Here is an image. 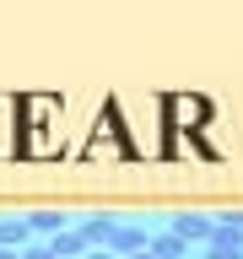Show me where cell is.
<instances>
[{
  "label": "cell",
  "mask_w": 243,
  "mask_h": 259,
  "mask_svg": "<svg viewBox=\"0 0 243 259\" xmlns=\"http://www.w3.org/2000/svg\"><path fill=\"white\" fill-rule=\"evenodd\" d=\"M0 259H16V248H0Z\"/></svg>",
  "instance_id": "obj_15"
},
{
  "label": "cell",
  "mask_w": 243,
  "mask_h": 259,
  "mask_svg": "<svg viewBox=\"0 0 243 259\" xmlns=\"http://www.w3.org/2000/svg\"><path fill=\"white\" fill-rule=\"evenodd\" d=\"M206 259H243V243H227V238H211V243H206Z\"/></svg>",
  "instance_id": "obj_12"
},
{
  "label": "cell",
  "mask_w": 243,
  "mask_h": 259,
  "mask_svg": "<svg viewBox=\"0 0 243 259\" xmlns=\"http://www.w3.org/2000/svg\"><path fill=\"white\" fill-rule=\"evenodd\" d=\"M146 238H151V227H141V222H119V227H113V238H108V254L130 259V254H141V248H146Z\"/></svg>",
  "instance_id": "obj_4"
},
{
  "label": "cell",
  "mask_w": 243,
  "mask_h": 259,
  "mask_svg": "<svg viewBox=\"0 0 243 259\" xmlns=\"http://www.w3.org/2000/svg\"><path fill=\"white\" fill-rule=\"evenodd\" d=\"M178 243H200L206 248L211 238H216V216H200V210H184V216H173V227H168Z\"/></svg>",
  "instance_id": "obj_2"
},
{
  "label": "cell",
  "mask_w": 243,
  "mask_h": 259,
  "mask_svg": "<svg viewBox=\"0 0 243 259\" xmlns=\"http://www.w3.org/2000/svg\"><path fill=\"white\" fill-rule=\"evenodd\" d=\"M119 135H125V130H119V119H113V113H103V119L92 124V141H87V157H125V146H119Z\"/></svg>",
  "instance_id": "obj_3"
},
{
  "label": "cell",
  "mask_w": 243,
  "mask_h": 259,
  "mask_svg": "<svg viewBox=\"0 0 243 259\" xmlns=\"http://www.w3.org/2000/svg\"><path fill=\"white\" fill-rule=\"evenodd\" d=\"M130 259H151V254H146V248H141V254H130Z\"/></svg>",
  "instance_id": "obj_16"
},
{
  "label": "cell",
  "mask_w": 243,
  "mask_h": 259,
  "mask_svg": "<svg viewBox=\"0 0 243 259\" xmlns=\"http://www.w3.org/2000/svg\"><path fill=\"white\" fill-rule=\"evenodd\" d=\"M32 243V227H27V216H0V248H27Z\"/></svg>",
  "instance_id": "obj_7"
},
{
  "label": "cell",
  "mask_w": 243,
  "mask_h": 259,
  "mask_svg": "<svg viewBox=\"0 0 243 259\" xmlns=\"http://www.w3.org/2000/svg\"><path fill=\"white\" fill-rule=\"evenodd\" d=\"M49 254H54V259H87V238H81L76 227H65V232L49 238Z\"/></svg>",
  "instance_id": "obj_9"
},
{
  "label": "cell",
  "mask_w": 243,
  "mask_h": 259,
  "mask_svg": "<svg viewBox=\"0 0 243 259\" xmlns=\"http://www.w3.org/2000/svg\"><path fill=\"white\" fill-rule=\"evenodd\" d=\"M216 238L243 243V210H222V216H216Z\"/></svg>",
  "instance_id": "obj_11"
},
{
  "label": "cell",
  "mask_w": 243,
  "mask_h": 259,
  "mask_svg": "<svg viewBox=\"0 0 243 259\" xmlns=\"http://www.w3.org/2000/svg\"><path fill=\"white\" fill-rule=\"evenodd\" d=\"M27 227H32V238H54V232H65V227H76V222H70V216H65V210H32V216H27Z\"/></svg>",
  "instance_id": "obj_8"
},
{
  "label": "cell",
  "mask_w": 243,
  "mask_h": 259,
  "mask_svg": "<svg viewBox=\"0 0 243 259\" xmlns=\"http://www.w3.org/2000/svg\"><path fill=\"white\" fill-rule=\"evenodd\" d=\"M0 157H22V124H16V97H0Z\"/></svg>",
  "instance_id": "obj_5"
},
{
  "label": "cell",
  "mask_w": 243,
  "mask_h": 259,
  "mask_svg": "<svg viewBox=\"0 0 243 259\" xmlns=\"http://www.w3.org/2000/svg\"><path fill=\"white\" fill-rule=\"evenodd\" d=\"M16 259H54V254H49V243H44V238H32V243H27V248H22Z\"/></svg>",
  "instance_id": "obj_13"
},
{
  "label": "cell",
  "mask_w": 243,
  "mask_h": 259,
  "mask_svg": "<svg viewBox=\"0 0 243 259\" xmlns=\"http://www.w3.org/2000/svg\"><path fill=\"white\" fill-rule=\"evenodd\" d=\"M113 227H119V216H103V210H97V216H81V222H76V232L87 238V248H108Z\"/></svg>",
  "instance_id": "obj_6"
},
{
  "label": "cell",
  "mask_w": 243,
  "mask_h": 259,
  "mask_svg": "<svg viewBox=\"0 0 243 259\" xmlns=\"http://www.w3.org/2000/svg\"><path fill=\"white\" fill-rule=\"evenodd\" d=\"M87 259H119V254H108V248H87Z\"/></svg>",
  "instance_id": "obj_14"
},
{
  "label": "cell",
  "mask_w": 243,
  "mask_h": 259,
  "mask_svg": "<svg viewBox=\"0 0 243 259\" xmlns=\"http://www.w3.org/2000/svg\"><path fill=\"white\" fill-rule=\"evenodd\" d=\"M146 254L151 259H189V243H178L173 232H151L146 238Z\"/></svg>",
  "instance_id": "obj_10"
},
{
  "label": "cell",
  "mask_w": 243,
  "mask_h": 259,
  "mask_svg": "<svg viewBox=\"0 0 243 259\" xmlns=\"http://www.w3.org/2000/svg\"><path fill=\"white\" fill-rule=\"evenodd\" d=\"M162 108H168V130L206 124V119H211V103H206V97H162Z\"/></svg>",
  "instance_id": "obj_1"
}]
</instances>
